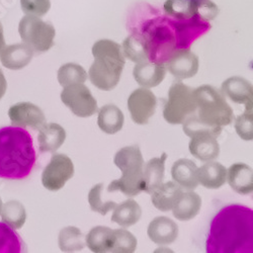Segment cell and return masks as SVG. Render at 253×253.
<instances>
[{"mask_svg":"<svg viewBox=\"0 0 253 253\" xmlns=\"http://www.w3.org/2000/svg\"><path fill=\"white\" fill-rule=\"evenodd\" d=\"M206 246L209 253H252V210L238 204L222 208L211 222Z\"/></svg>","mask_w":253,"mask_h":253,"instance_id":"cell-1","label":"cell"},{"mask_svg":"<svg viewBox=\"0 0 253 253\" xmlns=\"http://www.w3.org/2000/svg\"><path fill=\"white\" fill-rule=\"evenodd\" d=\"M36 161L34 140L25 128L9 126L0 129V178L24 179L32 173Z\"/></svg>","mask_w":253,"mask_h":253,"instance_id":"cell-2","label":"cell"},{"mask_svg":"<svg viewBox=\"0 0 253 253\" xmlns=\"http://www.w3.org/2000/svg\"><path fill=\"white\" fill-rule=\"evenodd\" d=\"M94 62L89 68L88 77L100 90H113L120 82L126 58L122 47L112 40H99L92 47Z\"/></svg>","mask_w":253,"mask_h":253,"instance_id":"cell-3","label":"cell"},{"mask_svg":"<svg viewBox=\"0 0 253 253\" xmlns=\"http://www.w3.org/2000/svg\"><path fill=\"white\" fill-rule=\"evenodd\" d=\"M114 162L122 171V177L112 181L108 193L121 192L126 197H135L145 191L143 179L144 159L138 145L126 146L115 155Z\"/></svg>","mask_w":253,"mask_h":253,"instance_id":"cell-4","label":"cell"},{"mask_svg":"<svg viewBox=\"0 0 253 253\" xmlns=\"http://www.w3.org/2000/svg\"><path fill=\"white\" fill-rule=\"evenodd\" d=\"M197 103V116L213 126H229L234 120V113L226 101L225 95L216 87L202 85L194 90Z\"/></svg>","mask_w":253,"mask_h":253,"instance_id":"cell-5","label":"cell"},{"mask_svg":"<svg viewBox=\"0 0 253 253\" xmlns=\"http://www.w3.org/2000/svg\"><path fill=\"white\" fill-rule=\"evenodd\" d=\"M194 90L181 81L172 84L168 90V99L163 108V117L167 123L179 125L189 116L196 114L197 103Z\"/></svg>","mask_w":253,"mask_h":253,"instance_id":"cell-6","label":"cell"},{"mask_svg":"<svg viewBox=\"0 0 253 253\" xmlns=\"http://www.w3.org/2000/svg\"><path fill=\"white\" fill-rule=\"evenodd\" d=\"M18 33L24 43L34 53H44L54 46L56 31L53 25L44 22L39 16L28 15L20 19Z\"/></svg>","mask_w":253,"mask_h":253,"instance_id":"cell-7","label":"cell"},{"mask_svg":"<svg viewBox=\"0 0 253 253\" xmlns=\"http://www.w3.org/2000/svg\"><path fill=\"white\" fill-rule=\"evenodd\" d=\"M163 9L166 15L177 20L200 18L210 22L219 13L218 6L211 0H166Z\"/></svg>","mask_w":253,"mask_h":253,"instance_id":"cell-8","label":"cell"},{"mask_svg":"<svg viewBox=\"0 0 253 253\" xmlns=\"http://www.w3.org/2000/svg\"><path fill=\"white\" fill-rule=\"evenodd\" d=\"M61 100L79 118H89L98 112L96 99L83 84L64 87L61 92Z\"/></svg>","mask_w":253,"mask_h":253,"instance_id":"cell-9","label":"cell"},{"mask_svg":"<svg viewBox=\"0 0 253 253\" xmlns=\"http://www.w3.org/2000/svg\"><path fill=\"white\" fill-rule=\"evenodd\" d=\"M73 175L72 160L65 154H54L42 173V182L48 191L58 192Z\"/></svg>","mask_w":253,"mask_h":253,"instance_id":"cell-10","label":"cell"},{"mask_svg":"<svg viewBox=\"0 0 253 253\" xmlns=\"http://www.w3.org/2000/svg\"><path fill=\"white\" fill-rule=\"evenodd\" d=\"M157 98L148 88L134 90L128 99V109L132 120L138 125H147L155 114Z\"/></svg>","mask_w":253,"mask_h":253,"instance_id":"cell-11","label":"cell"},{"mask_svg":"<svg viewBox=\"0 0 253 253\" xmlns=\"http://www.w3.org/2000/svg\"><path fill=\"white\" fill-rule=\"evenodd\" d=\"M164 65L175 78L182 80L192 78L198 73L200 62L199 57L191 50L180 49L174 51Z\"/></svg>","mask_w":253,"mask_h":253,"instance_id":"cell-12","label":"cell"},{"mask_svg":"<svg viewBox=\"0 0 253 253\" xmlns=\"http://www.w3.org/2000/svg\"><path fill=\"white\" fill-rule=\"evenodd\" d=\"M8 117L12 126L20 128L29 126L34 130H40L46 121L43 111L31 102H18L11 105Z\"/></svg>","mask_w":253,"mask_h":253,"instance_id":"cell-13","label":"cell"},{"mask_svg":"<svg viewBox=\"0 0 253 253\" xmlns=\"http://www.w3.org/2000/svg\"><path fill=\"white\" fill-rule=\"evenodd\" d=\"M133 75L139 85L144 88L158 86L166 75V67L162 63L146 61L134 67Z\"/></svg>","mask_w":253,"mask_h":253,"instance_id":"cell-14","label":"cell"},{"mask_svg":"<svg viewBox=\"0 0 253 253\" xmlns=\"http://www.w3.org/2000/svg\"><path fill=\"white\" fill-rule=\"evenodd\" d=\"M222 92L235 103L245 104V107H252V84L243 77L233 76L226 79L222 83Z\"/></svg>","mask_w":253,"mask_h":253,"instance_id":"cell-15","label":"cell"},{"mask_svg":"<svg viewBox=\"0 0 253 253\" xmlns=\"http://www.w3.org/2000/svg\"><path fill=\"white\" fill-rule=\"evenodd\" d=\"M147 234L158 245L173 243L178 237V226L167 217H156L148 226Z\"/></svg>","mask_w":253,"mask_h":253,"instance_id":"cell-16","label":"cell"},{"mask_svg":"<svg viewBox=\"0 0 253 253\" xmlns=\"http://www.w3.org/2000/svg\"><path fill=\"white\" fill-rule=\"evenodd\" d=\"M171 176L173 181L182 189L194 191L198 187V166L193 161L181 158L175 161L171 168Z\"/></svg>","mask_w":253,"mask_h":253,"instance_id":"cell-17","label":"cell"},{"mask_svg":"<svg viewBox=\"0 0 253 253\" xmlns=\"http://www.w3.org/2000/svg\"><path fill=\"white\" fill-rule=\"evenodd\" d=\"M34 51L25 43L4 46L0 53L2 65L10 70L23 69L30 64Z\"/></svg>","mask_w":253,"mask_h":253,"instance_id":"cell-18","label":"cell"},{"mask_svg":"<svg viewBox=\"0 0 253 253\" xmlns=\"http://www.w3.org/2000/svg\"><path fill=\"white\" fill-rule=\"evenodd\" d=\"M228 183L232 189L240 195H249L253 192V173L251 167L245 163H234L227 170Z\"/></svg>","mask_w":253,"mask_h":253,"instance_id":"cell-19","label":"cell"},{"mask_svg":"<svg viewBox=\"0 0 253 253\" xmlns=\"http://www.w3.org/2000/svg\"><path fill=\"white\" fill-rule=\"evenodd\" d=\"M189 152L201 161H212L220 155V145L211 135H195L189 142Z\"/></svg>","mask_w":253,"mask_h":253,"instance_id":"cell-20","label":"cell"},{"mask_svg":"<svg viewBox=\"0 0 253 253\" xmlns=\"http://www.w3.org/2000/svg\"><path fill=\"white\" fill-rule=\"evenodd\" d=\"M66 131L58 124H44L38 136L41 152H55L65 142Z\"/></svg>","mask_w":253,"mask_h":253,"instance_id":"cell-21","label":"cell"},{"mask_svg":"<svg viewBox=\"0 0 253 253\" xmlns=\"http://www.w3.org/2000/svg\"><path fill=\"white\" fill-rule=\"evenodd\" d=\"M182 193V188L175 182H162L151 194V201L156 209L162 212H168L172 210Z\"/></svg>","mask_w":253,"mask_h":253,"instance_id":"cell-22","label":"cell"},{"mask_svg":"<svg viewBox=\"0 0 253 253\" xmlns=\"http://www.w3.org/2000/svg\"><path fill=\"white\" fill-rule=\"evenodd\" d=\"M198 180L206 188L218 189L227 181V169L219 162L208 161L198 168Z\"/></svg>","mask_w":253,"mask_h":253,"instance_id":"cell-23","label":"cell"},{"mask_svg":"<svg viewBox=\"0 0 253 253\" xmlns=\"http://www.w3.org/2000/svg\"><path fill=\"white\" fill-rule=\"evenodd\" d=\"M202 198L194 191L182 193L174 207L172 208L173 216L179 221H189L194 219L201 211Z\"/></svg>","mask_w":253,"mask_h":253,"instance_id":"cell-24","label":"cell"},{"mask_svg":"<svg viewBox=\"0 0 253 253\" xmlns=\"http://www.w3.org/2000/svg\"><path fill=\"white\" fill-rule=\"evenodd\" d=\"M167 154L163 153L161 157L152 158L147 162L143 168V179L145 182V191L147 194L151 195L155 189L163 182L165 161Z\"/></svg>","mask_w":253,"mask_h":253,"instance_id":"cell-25","label":"cell"},{"mask_svg":"<svg viewBox=\"0 0 253 253\" xmlns=\"http://www.w3.org/2000/svg\"><path fill=\"white\" fill-rule=\"evenodd\" d=\"M124 114L114 104H107L98 112L97 125L99 129L109 135H114L122 130L124 126Z\"/></svg>","mask_w":253,"mask_h":253,"instance_id":"cell-26","label":"cell"},{"mask_svg":"<svg viewBox=\"0 0 253 253\" xmlns=\"http://www.w3.org/2000/svg\"><path fill=\"white\" fill-rule=\"evenodd\" d=\"M85 243L92 252H111L115 243L114 230L103 226L93 227L85 237Z\"/></svg>","mask_w":253,"mask_h":253,"instance_id":"cell-27","label":"cell"},{"mask_svg":"<svg viewBox=\"0 0 253 253\" xmlns=\"http://www.w3.org/2000/svg\"><path fill=\"white\" fill-rule=\"evenodd\" d=\"M141 216L142 209L139 204L135 200L129 199L120 205H117L111 220L112 222L126 228L137 224Z\"/></svg>","mask_w":253,"mask_h":253,"instance_id":"cell-28","label":"cell"},{"mask_svg":"<svg viewBox=\"0 0 253 253\" xmlns=\"http://www.w3.org/2000/svg\"><path fill=\"white\" fill-rule=\"evenodd\" d=\"M122 51L125 58H128L134 63L149 61L148 46L141 35H131L123 42Z\"/></svg>","mask_w":253,"mask_h":253,"instance_id":"cell-29","label":"cell"},{"mask_svg":"<svg viewBox=\"0 0 253 253\" xmlns=\"http://www.w3.org/2000/svg\"><path fill=\"white\" fill-rule=\"evenodd\" d=\"M59 247L64 252H75L86 246L85 237L77 227L69 226L63 228L58 237Z\"/></svg>","mask_w":253,"mask_h":253,"instance_id":"cell-30","label":"cell"},{"mask_svg":"<svg viewBox=\"0 0 253 253\" xmlns=\"http://www.w3.org/2000/svg\"><path fill=\"white\" fill-rule=\"evenodd\" d=\"M182 129L186 136L193 137L195 135H211L215 138H218L222 133L223 126L210 125L202 121L196 114L189 116L183 123Z\"/></svg>","mask_w":253,"mask_h":253,"instance_id":"cell-31","label":"cell"},{"mask_svg":"<svg viewBox=\"0 0 253 253\" xmlns=\"http://www.w3.org/2000/svg\"><path fill=\"white\" fill-rule=\"evenodd\" d=\"M25 244L17 232L5 222H0V253H19Z\"/></svg>","mask_w":253,"mask_h":253,"instance_id":"cell-32","label":"cell"},{"mask_svg":"<svg viewBox=\"0 0 253 253\" xmlns=\"http://www.w3.org/2000/svg\"><path fill=\"white\" fill-rule=\"evenodd\" d=\"M87 79V73L81 65L75 63H67L58 70V81L63 87L83 84Z\"/></svg>","mask_w":253,"mask_h":253,"instance_id":"cell-33","label":"cell"},{"mask_svg":"<svg viewBox=\"0 0 253 253\" xmlns=\"http://www.w3.org/2000/svg\"><path fill=\"white\" fill-rule=\"evenodd\" d=\"M0 215L3 222L8 224L13 229H20L27 219L26 209L22 203L17 201H9L4 206L2 205Z\"/></svg>","mask_w":253,"mask_h":253,"instance_id":"cell-34","label":"cell"},{"mask_svg":"<svg viewBox=\"0 0 253 253\" xmlns=\"http://www.w3.org/2000/svg\"><path fill=\"white\" fill-rule=\"evenodd\" d=\"M104 189L103 183H98L94 185L88 194V203L93 212L99 213L102 216L107 215L110 211L117 207V203L113 201H104L102 199V194Z\"/></svg>","mask_w":253,"mask_h":253,"instance_id":"cell-35","label":"cell"},{"mask_svg":"<svg viewBox=\"0 0 253 253\" xmlns=\"http://www.w3.org/2000/svg\"><path fill=\"white\" fill-rule=\"evenodd\" d=\"M114 234L115 243L111 252L132 253L136 250L138 241L131 232L125 229H116L114 230Z\"/></svg>","mask_w":253,"mask_h":253,"instance_id":"cell-36","label":"cell"},{"mask_svg":"<svg viewBox=\"0 0 253 253\" xmlns=\"http://www.w3.org/2000/svg\"><path fill=\"white\" fill-rule=\"evenodd\" d=\"M235 130L244 141L253 139V114L252 107H245V112L236 118Z\"/></svg>","mask_w":253,"mask_h":253,"instance_id":"cell-37","label":"cell"},{"mask_svg":"<svg viewBox=\"0 0 253 253\" xmlns=\"http://www.w3.org/2000/svg\"><path fill=\"white\" fill-rule=\"evenodd\" d=\"M20 6L28 15L44 16L51 8L50 0H20Z\"/></svg>","mask_w":253,"mask_h":253,"instance_id":"cell-38","label":"cell"},{"mask_svg":"<svg viewBox=\"0 0 253 253\" xmlns=\"http://www.w3.org/2000/svg\"><path fill=\"white\" fill-rule=\"evenodd\" d=\"M6 88H7L6 79L4 77V74H3L2 70L0 69V99H1L3 97V95L5 94Z\"/></svg>","mask_w":253,"mask_h":253,"instance_id":"cell-39","label":"cell"},{"mask_svg":"<svg viewBox=\"0 0 253 253\" xmlns=\"http://www.w3.org/2000/svg\"><path fill=\"white\" fill-rule=\"evenodd\" d=\"M4 46H5V41H4V35H3V28L1 23H0V53H1Z\"/></svg>","mask_w":253,"mask_h":253,"instance_id":"cell-40","label":"cell"},{"mask_svg":"<svg viewBox=\"0 0 253 253\" xmlns=\"http://www.w3.org/2000/svg\"><path fill=\"white\" fill-rule=\"evenodd\" d=\"M1 208H2V201L0 199V211H1Z\"/></svg>","mask_w":253,"mask_h":253,"instance_id":"cell-41","label":"cell"}]
</instances>
